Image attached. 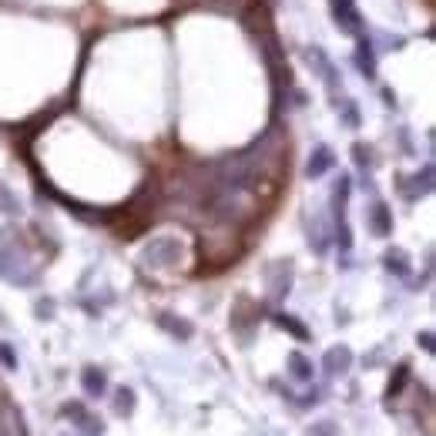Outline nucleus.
Here are the masks:
<instances>
[{"instance_id": "f257e3e1", "label": "nucleus", "mask_w": 436, "mask_h": 436, "mask_svg": "<svg viewBox=\"0 0 436 436\" xmlns=\"http://www.w3.org/2000/svg\"><path fill=\"white\" fill-rule=\"evenodd\" d=\"M333 17H335V24L343 27V30H349V34H360L362 30L360 11H356L352 0H333Z\"/></svg>"}, {"instance_id": "f03ea898", "label": "nucleus", "mask_w": 436, "mask_h": 436, "mask_svg": "<svg viewBox=\"0 0 436 436\" xmlns=\"http://www.w3.org/2000/svg\"><path fill=\"white\" fill-rule=\"evenodd\" d=\"M329 168H333V151H329L326 144H319V148L312 151V158H309V178H319Z\"/></svg>"}, {"instance_id": "7ed1b4c3", "label": "nucleus", "mask_w": 436, "mask_h": 436, "mask_svg": "<svg viewBox=\"0 0 436 436\" xmlns=\"http://www.w3.org/2000/svg\"><path fill=\"white\" fill-rule=\"evenodd\" d=\"M356 64H360L362 77H376V57H372L369 38H362V34H360V47H356Z\"/></svg>"}, {"instance_id": "20e7f679", "label": "nucleus", "mask_w": 436, "mask_h": 436, "mask_svg": "<svg viewBox=\"0 0 436 436\" xmlns=\"http://www.w3.org/2000/svg\"><path fill=\"white\" fill-rule=\"evenodd\" d=\"M289 369H292V376L299 383H309V379H312V362H309L302 352H292V356H289Z\"/></svg>"}, {"instance_id": "39448f33", "label": "nucleus", "mask_w": 436, "mask_h": 436, "mask_svg": "<svg viewBox=\"0 0 436 436\" xmlns=\"http://www.w3.org/2000/svg\"><path fill=\"white\" fill-rule=\"evenodd\" d=\"M349 362H352L349 349H346V346H339V349H333V352L326 356V369H329V372H346V369H349Z\"/></svg>"}, {"instance_id": "423d86ee", "label": "nucleus", "mask_w": 436, "mask_h": 436, "mask_svg": "<svg viewBox=\"0 0 436 436\" xmlns=\"http://www.w3.org/2000/svg\"><path fill=\"white\" fill-rule=\"evenodd\" d=\"M104 386H108V379H104V372L101 369H84V389H88L91 396H101L104 393Z\"/></svg>"}, {"instance_id": "0eeeda50", "label": "nucleus", "mask_w": 436, "mask_h": 436, "mask_svg": "<svg viewBox=\"0 0 436 436\" xmlns=\"http://www.w3.org/2000/svg\"><path fill=\"white\" fill-rule=\"evenodd\" d=\"M369 215H372V229H376V235H389L393 222H389V212H386V205H376Z\"/></svg>"}, {"instance_id": "6e6552de", "label": "nucleus", "mask_w": 436, "mask_h": 436, "mask_svg": "<svg viewBox=\"0 0 436 436\" xmlns=\"http://www.w3.org/2000/svg\"><path fill=\"white\" fill-rule=\"evenodd\" d=\"M386 269L396 272V275H406V272H410V262H406V256L396 248V252H386Z\"/></svg>"}, {"instance_id": "1a4fd4ad", "label": "nucleus", "mask_w": 436, "mask_h": 436, "mask_svg": "<svg viewBox=\"0 0 436 436\" xmlns=\"http://www.w3.org/2000/svg\"><path fill=\"white\" fill-rule=\"evenodd\" d=\"M131 406H134V393H131V389H121V393H117V410L131 413Z\"/></svg>"}, {"instance_id": "9d476101", "label": "nucleus", "mask_w": 436, "mask_h": 436, "mask_svg": "<svg viewBox=\"0 0 436 436\" xmlns=\"http://www.w3.org/2000/svg\"><path fill=\"white\" fill-rule=\"evenodd\" d=\"M279 326H289V329H292L299 339H309V333L302 329V326H299V322H292V316H279Z\"/></svg>"}, {"instance_id": "9b49d317", "label": "nucleus", "mask_w": 436, "mask_h": 436, "mask_svg": "<svg viewBox=\"0 0 436 436\" xmlns=\"http://www.w3.org/2000/svg\"><path fill=\"white\" fill-rule=\"evenodd\" d=\"M0 356H4V366H7V369H17V356H13V349L7 346V343L0 346Z\"/></svg>"}]
</instances>
